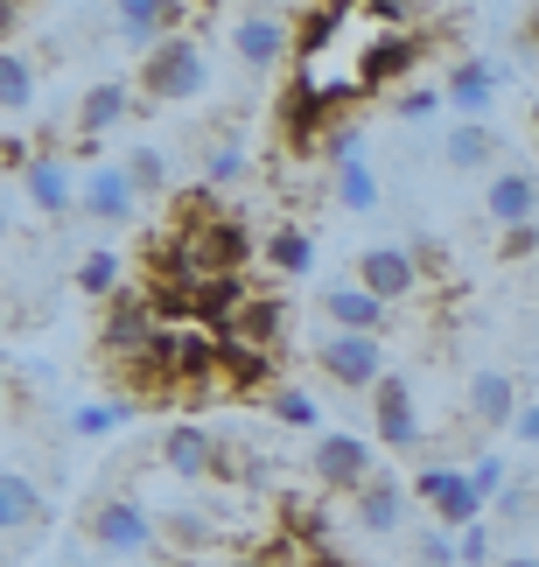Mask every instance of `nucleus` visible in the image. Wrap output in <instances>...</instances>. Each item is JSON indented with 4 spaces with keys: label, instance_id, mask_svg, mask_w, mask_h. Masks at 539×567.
<instances>
[{
    "label": "nucleus",
    "instance_id": "f257e3e1",
    "mask_svg": "<svg viewBox=\"0 0 539 567\" xmlns=\"http://www.w3.org/2000/svg\"><path fill=\"white\" fill-rule=\"evenodd\" d=\"M351 99H364V84H357V78H330V84H322V78L301 71V78L288 84V92H280L273 126H280V134H288L294 147H309V141H315V134H322V126H330V120H336ZM330 134H336V126H330Z\"/></svg>",
    "mask_w": 539,
    "mask_h": 567
},
{
    "label": "nucleus",
    "instance_id": "f03ea898",
    "mask_svg": "<svg viewBox=\"0 0 539 567\" xmlns=\"http://www.w3.org/2000/svg\"><path fill=\"white\" fill-rule=\"evenodd\" d=\"M204 84H210V50H204V35H189V29L141 56V99H155V105H183V99H197Z\"/></svg>",
    "mask_w": 539,
    "mask_h": 567
},
{
    "label": "nucleus",
    "instance_id": "7ed1b4c3",
    "mask_svg": "<svg viewBox=\"0 0 539 567\" xmlns=\"http://www.w3.org/2000/svg\"><path fill=\"white\" fill-rule=\"evenodd\" d=\"M176 246H183V259H189V274L197 280H210V274H246V259L260 252L252 246V231L239 225V217H225V210H197L189 225L176 231Z\"/></svg>",
    "mask_w": 539,
    "mask_h": 567
},
{
    "label": "nucleus",
    "instance_id": "20e7f679",
    "mask_svg": "<svg viewBox=\"0 0 539 567\" xmlns=\"http://www.w3.org/2000/svg\"><path fill=\"white\" fill-rule=\"evenodd\" d=\"M231 50H239V63H246L252 78H273L280 63L301 56L294 14H280V8H239V14H231Z\"/></svg>",
    "mask_w": 539,
    "mask_h": 567
},
{
    "label": "nucleus",
    "instance_id": "39448f33",
    "mask_svg": "<svg viewBox=\"0 0 539 567\" xmlns=\"http://www.w3.org/2000/svg\"><path fill=\"white\" fill-rule=\"evenodd\" d=\"M309 358H315V372L330 385H343V392H379V379L393 372V364H385V343L379 337H351V330H322Z\"/></svg>",
    "mask_w": 539,
    "mask_h": 567
},
{
    "label": "nucleus",
    "instance_id": "423d86ee",
    "mask_svg": "<svg viewBox=\"0 0 539 567\" xmlns=\"http://www.w3.org/2000/svg\"><path fill=\"white\" fill-rule=\"evenodd\" d=\"M162 330H168V322L155 316L147 295H113V309H105V322H99V351L113 364H141L147 343H155Z\"/></svg>",
    "mask_w": 539,
    "mask_h": 567
},
{
    "label": "nucleus",
    "instance_id": "0eeeda50",
    "mask_svg": "<svg viewBox=\"0 0 539 567\" xmlns=\"http://www.w3.org/2000/svg\"><path fill=\"white\" fill-rule=\"evenodd\" d=\"M84 539H92L99 554H147L162 539V526L134 505V497H99V505L84 512Z\"/></svg>",
    "mask_w": 539,
    "mask_h": 567
},
{
    "label": "nucleus",
    "instance_id": "6e6552de",
    "mask_svg": "<svg viewBox=\"0 0 539 567\" xmlns=\"http://www.w3.org/2000/svg\"><path fill=\"white\" fill-rule=\"evenodd\" d=\"M414 491H421V505L435 512V526H448V533L477 526V518L490 512V505H484V491L469 484V470H442V463H427V470L414 476Z\"/></svg>",
    "mask_w": 539,
    "mask_h": 567
},
{
    "label": "nucleus",
    "instance_id": "1a4fd4ad",
    "mask_svg": "<svg viewBox=\"0 0 539 567\" xmlns=\"http://www.w3.org/2000/svg\"><path fill=\"white\" fill-rule=\"evenodd\" d=\"M421 56H427V35H414V29H393V35H372L364 42V56H357V84H364V99L372 92H385V84H400L406 71H421Z\"/></svg>",
    "mask_w": 539,
    "mask_h": 567
},
{
    "label": "nucleus",
    "instance_id": "9d476101",
    "mask_svg": "<svg viewBox=\"0 0 539 567\" xmlns=\"http://www.w3.org/2000/svg\"><path fill=\"white\" fill-rule=\"evenodd\" d=\"M372 421H379V449H393V455H406V449H421V406H414V385H406V372H385L379 379V392H372Z\"/></svg>",
    "mask_w": 539,
    "mask_h": 567
},
{
    "label": "nucleus",
    "instance_id": "9b49d317",
    "mask_svg": "<svg viewBox=\"0 0 539 567\" xmlns=\"http://www.w3.org/2000/svg\"><path fill=\"white\" fill-rule=\"evenodd\" d=\"M421 280H427V274H421V259L406 252V246H364V252H357V288H372L385 309H393V301H406Z\"/></svg>",
    "mask_w": 539,
    "mask_h": 567
},
{
    "label": "nucleus",
    "instance_id": "f8f14e48",
    "mask_svg": "<svg viewBox=\"0 0 539 567\" xmlns=\"http://www.w3.org/2000/svg\"><path fill=\"white\" fill-rule=\"evenodd\" d=\"M372 470H379V455L364 434H315V476L330 491H364Z\"/></svg>",
    "mask_w": 539,
    "mask_h": 567
},
{
    "label": "nucleus",
    "instance_id": "ddd939ff",
    "mask_svg": "<svg viewBox=\"0 0 539 567\" xmlns=\"http://www.w3.org/2000/svg\"><path fill=\"white\" fill-rule=\"evenodd\" d=\"M77 204L99 217V225H134L141 217V189L126 168H92V176L77 183Z\"/></svg>",
    "mask_w": 539,
    "mask_h": 567
},
{
    "label": "nucleus",
    "instance_id": "4468645a",
    "mask_svg": "<svg viewBox=\"0 0 539 567\" xmlns=\"http://www.w3.org/2000/svg\"><path fill=\"white\" fill-rule=\"evenodd\" d=\"M385 301L372 288H357V280H343V288H322V322L330 330H351V337H379L385 330Z\"/></svg>",
    "mask_w": 539,
    "mask_h": 567
},
{
    "label": "nucleus",
    "instance_id": "2eb2a0df",
    "mask_svg": "<svg viewBox=\"0 0 539 567\" xmlns=\"http://www.w3.org/2000/svg\"><path fill=\"white\" fill-rule=\"evenodd\" d=\"M225 463V449H218V434L197 427V421H176L162 434V470H176V476H218Z\"/></svg>",
    "mask_w": 539,
    "mask_h": 567
},
{
    "label": "nucleus",
    "instance_id": "dca6fc26",
    "mask_svg": "<svg viewBox=\"0 0 539 567\" xmlns=\"http://www.w3.org/2000/svg\"><path fill=\"white\" fill-rule=\"evenodd\" d=\"M484 210H490V225L526 231V225H532V210H539V183L526 176V168H505V176H490V183H484Z\"/></svg>",
    "mask_w": 539,
    "mask_h": 567
},
{
    "label": "nucleus",
    "instance_id": "f3484780",
    "mask_svg": "<svg viewBox=\"0 0 539 567\" xmlns=\"http://www.w3.org/2000/svg\"><path fill=\"white\" fill-rule=\"evenodd\" d=\"M183 14H189L183 0H126L113 21H120V35H126V42H141V50H162L168 35H183V29H176Z\"/></svg>",
    "mask_w": 539,
    "mask_h": 567
},
{
    "label": "nucleus",
    "instance_id": "a211bd4d",
    "mask_svg": "<svg viewBox=\"0 0 539 567\" xmlns=\"http://www.w3.org/2000/svg\"><path fill=\"white\" fill-rule=\"evenodd\" d=\"M21 196H29L42 217H63V210H71L77 204V183H71V168H63V155L42 147V155L29 162V176H21Z\"/></svg>",
    "mask_w": 539,
    "mask_h": 567
},
{
    "label": "nucleus",
    "instance_id": "6ab92c4d",
    "mask_svg": "<svg viewBox=\"0 0 539 567\" xmlns=\"http://www.w3.org/2000/svg\"><path fill=\"white\" fill-rule=\"evenodd\" d=\"M519 385H511V372H477L469 379V421L477 427H519Z\"/></svg>",
    "mask_w": 539,
    "mask_h": 567
},
{
    "label": "nucleus",
    "instance_id": "aec40b11",
    "mask_svg": "<svg viewBox=\"0 0 539 567\" xmlns=\"http://www.w3.org/2000/svg\"><path fill=\"white\" fill-rule=\"evenodd\" d=\"M126 113H134V92H126L120 78H99L92 92L77 99V134H84V141H99V134H113Z\"/></svg>",
    "mask_w": 539,
    "mask_h": 567
},
{
    "label": "nucleus",
    "instance_id": "412c9836",
    "mask_svg": "<svg viewBox=\"0 0 539 567\" xmlns=\"http://www.w3.org/2000/svg\"><path fill=\"white\" fill-rule=\"evenodd\" d=\"M0 518H8V539H14V547L42 526V518H50L42 491L29 484V470H8V476H0Z\"/></svg>",
    "mask_w": 539,
    "mask_h": 567
},
{
    "label": "nucleus",
    "instance_id": "4be33fe9",
    "mask_svg": "<svg viewBox=\"0 0 539 567\" xmlns=\"http://www.w3.org/2000/svg\"><path fill=\"white\" fill-rule=\"evenodd\" d=\"M280 337H288V301L280 295H252L246 316L231 322V343H246V351H273Z\"/></svg>",
    "mask_w": 539,
    "mask_h": 567
},
{
    "label": "nucleus",
    "instance_id": "5701e85b",
    "mask_svg": "<svg viewBox=\"0 0 539 567\" xmlns=\"http://www.w3.org/2000/svg\"><path fill=\"white\" fill-rule=\"evenodd\" d=\"M498 84H505L498 63H456V78H448L442 92H448V105H463L469 120H484V113H490V99H498Z\"/></svg>",
    "mask_w": 539,
    "mask_h": 567
},
{
    "label": "nucleus",
    "instance_id": "b1692460",
    "mask_svg": "<svg viewBox=\"0 0 539 567\" xmlns=\"http://www.w3.org/2000/svg\"><path fill=\"white\" fill-rule=\"evenodd\" d=\"M400 518H406V491L393 476H372V484L357 491V526L364 533H400Z\"/></svg>",
    "mask_w": 539,
    "mask_h": 567
},
{
    "label": "nucleus",
    "instance_id": "393cba45",
    "mask_svg": "<svg viewBox=\"0 0 539 567\" xmlns=\"http://www.w3.org/2000/svg\"><path fill=\"white\" fill-rule=\"evenodd\" d=\"M343 21H351V8H343V0H330V8H301V14H294V42H301L294 63H301V71L315 63V50H330V42H336Z\"/></svg>",
    "mask_w": 539,
    "mask_h": 567
},
{
    "label": "nucleus",
    "instance_id": "a878e982",
    "mask_svg": "<svg viewBox=\"0 0 539 567\" xmlns=\"http://www.w3.org/2000/svg\"><path fill=\"white\" fill-rule=\"evenodd\" d=\"M218 379L239 385V392H246V385H267V392H273V351H246V343L225 337V343H218Z\"/></svg>",
    "mask_w": 539,
    "mask_h": 567
},
{
    "label": "nucleus",
    "instance_id": "bb28decb",
    "mask_svg": "<svg viewBox=\"0 0 539 567\" xmlns=\"http://www.w3.org/2000/svg\"><path fill=\"white\" fill-rule=\"evenodd\" d=\"M260 252H267L273 274H309L315 267V246H309V231H301V225H273Z\"/></svg>",
    "mask_w": 539,
    "mask_h": 567
},
{
    "label": "nucleus",
    "instance_id": "cd10ccee",
    "mask_svg": "<svg viewBox=\"0 0 539 567\" xmlns=\"http://www.w3.org/2000/svg\"><path fill=\"white\" fill-rule=\"evenodd\" d=\"M490 147H498V134H490L484 120H463L456 134H448V168H469V176H477V168H490Z\"/></svg>",
    "mask_w": 539,
    "mask_h": 567
},
{
    "label": "nucleus",
    "instance_id": "c85d7f7f",
    "mask_svg": "<svg viewBox=\"0 0 539 567\" xmlns=\"http://www.w3.org/2000/svg\"><path fill=\"white\" fill-rule=\"evenodd\" d=\"M77 295H92V301H113L120 295V252L113 246H92L77 259Z\"/></svg>",
    "mask_w": 539,
    "mask_h": 567
},
{
    "label": "nucleus",
    "instance_id": "c756f323",
    "mask_svg": "<svg viewBox=\"0 0 539 567\" xmlns=\"http://www.w3.org/2000/svg\"><path fill=\"white\" fill-rule=\"evenodd\" d=\"M126 427V400H84L71 413V434L77 442H105V434H120Z\"/></svg>",
    "mask_w": 539,
    "mask_h": 567
},
{
    "label": "nucleus",
    "instance_id": "7c9ffc66",
    "mask_svg": "<svg viewBox=\"0 0 539 567\" xmlns=\"http://www.w3.org/2000/svg\"><path fill=\"white\" fill-rule=\"evenodd\" d=\"M0 105H8V113H29V105H35V63L21 50L0 56Z\"/></svg>",
    "mask_w": 539,
    "mask_h": 567
},
{
    "label": "nucleus",
    "instance_id": "2f4dec72",
    "mask_svg": "<svg viewBox=\"0 0 539 567\" xmlns=\"http://www.w3.org/2000/svg\"><path fill=\"white\" fill-rule=\"evenodd\" d=\"M239 176H246V141L239 134H225L218 147H204V189H225Z\"/></svg>",
    "mask_w": 539,
    "mask_h": 567
},
{
    "label": "nucleus",
    "instance_id": "473e14b6",
    "mask_svg": "<svg viewBox=\"0 0 539 567\" xmlns=\"http://www.w3.org/2000/svg\"><path fill=\"white\" fill-rule=\"evenodd\" d=\"M267 413H273V421H288V427H322V406L309 400V392H294V385H273L267 392Z\"/></svg>",
    "mask_w": 539,
    "mask_h": 567
},
{
    "label": "nucleus",
    "instance_id": "72a5a7b5",
    "mask_svg": "<svg viewBox=\"0 0 539 567\" xmlns=\"http://www.w3.org/2000/svg\"><path fill=\"white\" fill-rule=\"evenodd\" d=\"M336 196H343V210H372V204H379V176H372L364 162L336 168Z\"/></svg>",
    "mask_w": 539,
    "mask_h": 567
},
{
    "label": "nucleus",
    "instance_id": "f704fd0d",
    "mask_svg": "<svg viewBox=\"0 0 539 567\" xmlns=\"http://www.w3.org/2000/svg\"><path fill=\"white\" fill-rule=\"evenodd\" d=\"M126 176H134L141 196H162V189H168V162H162V147H134V155H126Z\"/></svg>",
    "mask_w": 539,
    "mask_h": 567
},
{
    "label": "nucleus",
    "instance_id": "c9c22d12",
    "mask_svg": "<svg viewBox=\"0 0 539 567\" xmlns=\"http://www.w3.org/2000/svg\"><path fill=\"white\" fill-rule=\"evenodd\" d=\"M421 567H463V547H456V533H448V526H427L421 533Z\"/></svg>",
    "mask_w": 539,
    "mask_h": 567
},
{
    "label": "nucleus",
    "instance_id": "e433bc0d",
    "mask_svg": "<svg viewBox=\"0 0 539 567\" xmlns=\"http://www.w3.org/2000/svg\"><path fill=\"white\" fill-rule=\"evenodd\" d=\"M435 105H448L442 84H414V92H400V120H427Z\"/></svg>",
    "mask_w": 539,
    "mask_h": 567
},
{
    "label": "nucleus",
    "instance_id": "4c0bfd02",
    "mask_svg": "<svg viewBox=\"0 0 539 567\" xmlns=\"http://www.w3.org/2000/svg\"><path fill=\"white\" fill-rule=\"evenodd\" d=\"M469 484H477V491H484V505H490V497L505 491V463H498V455H484V463H469Z\"/></svg>",
    "mask_w": 539,
    "mask_h": 567
},
{
    "label": "nucleus",
    "instance_id": "58836bf2",
    "mask_svg": "<svg viewBox=\"0 0 539 567\" xmlns=\"http://www.w3.org/2000/svg\"><path fill=\"white\" fill-rule=\"evenodd\" d=\"M456 547H463V567H484L490 560V526H463Z\"/></svg>",
    "mask_w": 539,
    "mask_h": 567
},
{
    "label": "nucleus",
    "instance_id": "ea45409f",
    "mask_svg": "<svg viewBox=\"0 0 539 567\" xmlns=\"http://www.w3.org/2000/svg\"><path fill=\"white\" fill-rule=\"evenodd\" d=\"M364 14H372V21H379L385 35H393V29H406V21H414V8H406V0H372V8H364Z\"/></svg>",
    "mask_w": 539,
    "mask_h": 567
},
{
    "label": "nucleus",
    "instance_id": "a19ab883",
    "mask_svg": "<svg viewBox=\"0 0 539 567\" xmlns=\"http://www.w3.org/2000/svg\"><path fill=\"white\" fill-rule=\"evenodd\" d=\"M330 162H336V168L364 162V155H357V126H336V134H330Z\"/></svg>",
    "mask_w": 539,
    "mask_h": 567
},
{
    "label": "nucleus",
    "instance_id": "79ce46f5",
    "mask_svg": "<svg viewBox=\"0 0 539 567\" xmlns=\"http://www.w3.org/2000/svg\"><path fill=\"white\" fill-rule=\"evenodd\" d=\"M532 246H539V231H532V225H526V231H505V259H526Z\"/></svg>",
    "mask_w": 539,
    "mask_h": 567
},
{
    "label": "nucleus",
    "instance_id": "37998d69",
    "mask_svg": "<svg viewBox=\"0 0 539 567\" xmlns=\"http://www.w3.org/2000/svg\"><path fill=\"white\" fill-rule=\"evenodd\" d=\"M519 442H532V449H539V400L519 413Z\"/></svg>",
    "mask_w": 539,
    "mask_h": 567
},
{
    "label": "nucleus",
    "instance_id": "c03bdc74",
    "mask_svg": "<svg viewBox=\"0 0 539 567\" xmlns=\"http://www.w3.org/2000/svg\"><path fill=\"white\" fill-rule=\"evenodd\" d=\"M498 567H539V554H511V560H498Z\"/></svg>",
    "mask_w": 539,
    "mask_h": 567
},
{
    "label": "nucleus",
    "instance_id": "a18cd8bd",
    "mask_svg": "<svg viewBox=\"0 0 539 567\" xmlns=\"http://www.w3.org/2000/svg\"><path fill=\"white\" fill-rule=\"evenodd\" d=\"M231 567H280V560H267V554H252V560H231Z\"/></svg>",
    "mask_w": 539,
    "mask_h": 567
},
{
    "label": "nucleus",
    "instance_id": "49530a36",
    "mask_svg": "<svg viewBox=\"0 0 539 567\" xmlns=\"http://www.w3.org/2000/svg\"><path fill=\"white\" fill-rule=\"evenodd\" d=\"M210 567H231V560H210Z\"/></svg>",
    "mask_w": 539,
    "mask_h": 567
}]
</instances>
